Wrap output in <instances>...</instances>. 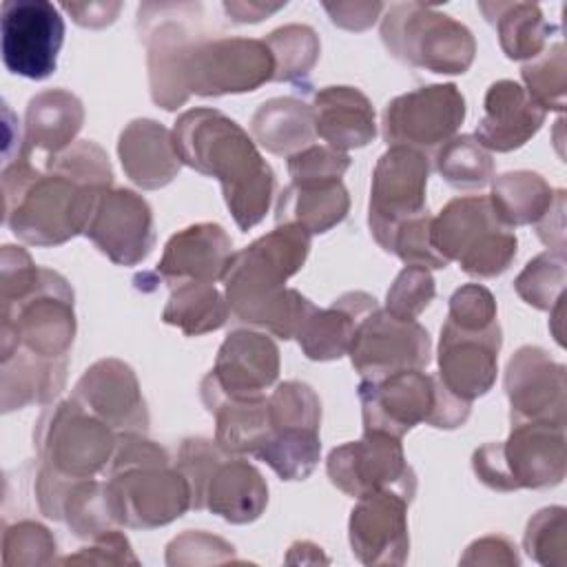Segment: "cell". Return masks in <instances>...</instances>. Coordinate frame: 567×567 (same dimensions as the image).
I'll return each mask as SVG.
<instances>
[{"label":"cell","instance_id":"cell-1","mask_svg":"<svg viewBox=\"0 0 567 567\" xmlns=\"http://www.w3.org/2000/svg\"><path fill=\"white\" fill-rule=\"evenodd\" d=\"M312 235L295 224H277L250 246L233 252L221 281L230 321L261 328L284 341L295 339L317 308L286 281L297 275L310 252Z\"/></svg>","mask_w":567,"mask_h":567},{"label":"cell","instance_id":"cell-31","mask_svg":"<svg viewBox=\"0 0 567 567\" xmlns=\"http://www.w3.org/2000/svg\"><path fill=\"white\" fill-rule=\"evenodd\" d=\"M0 390L2 412L22 410L31 403L47 405L64 390L69 359H47L29 350H16L7 359H0Z\"/></svg>","mask_w":567,"mask_h":567},{"label":"cell","instance_id":"cell-43","mask_svg":"<svg viewBox=\"0 0 567 567\" xmlns=\"http://www.w3.org/2000/svg\"><path fill=\"white\" fill-rule=\"evenodd\" d=\"M520 78L525 82L527 95L547 113L565 111V93H567V60L565 44L554 42L543 49L540 55L525 62L520 69Z\"/></svg>","mask_w":567,"mask_h":567},{"label":"cell","instance_id":"cell-27","mask_svg":"<svg viewBox=\"0 0 567 567\" xmlns=\"http://www.w3.org/2000/svg\"><path fill=\"white\" fill-rule=\"evenodd\" d=\"M483 117L474 137L496 153H509L525 146L545 124L547 113L514 80L489 84L483 100Z\"/></svg>","mask_w":567,"mask_h":567},{"label":"cell","instance_id":"cell-19","mask_svg":"<svg viewBox=\"0 0 567 567\" xmlns=\"http://www.w3.org/2000/svg\"><path fill=\"white\" fill-rule=\"evenodd\" d=\"M348 357L361 379H379L401 370H425L432 341L419 321H401L374 308L359 323Z\"/></svg>","mask_w":567,"mask_h":567},{"label":"cell","instance_id":"cell-40","mask_svg":"<svg viewBox=\"0 0 567 567\" xmlns=\"http://www.w3.org/2000/svg\"><path fill=\"white\" fill-rule=\"evenodd\" d=\"M434 171L454 188H483L494 177L492 153L474 135H454L434 153Z\"/></svg>","mask_w":567,"mask_h":567},{"label":"cell","instance_id":"cell-45","mask_svg":"<svg viewBox=\"0 0 567 567\" xmlns=\"http://www.w3.org/2000/svg\"><path fill=\"white\" fill-rule=\"evenodd\" d=\"M523 547L543 567H567V509L560 505L538 509L527 520Z\"/></svg>","mask_w":567,"mask_h":567},{"label":"cell","instance_id":"cell-50","mask_svg":"<svg viewBox=\"0 0 567 567\" xmlns=\"http://www.w3.org/2000/svg\"><path fill=\"white\" fill-rule=\"evenodd\" d=\"M350 168V155L328 144H310L288 157V175L295 184L337 182Z\"/></svg>","mask_w":567,"mask_h":567},{"label":"cell","instance_id":"cell-46","mask_svg":"<svg viewBox=\"0 0 567 567\" xmlns=\"http://www.w3.org/2000/svg\"><path fill=\"white\" fill-rule=\"evenodd\" d=\"M47 171L62 173L78 184L106 190L113 188V168L106 151L91 142V140H80L66 146L64 151L49 155L44 162Z\"/></svg>","mask_w":567,"mask_h":567},{"label":"cell","instance_id":"cell-24","mask_svg":"<svg viewBox=\"0 0 567 567\" xmlns=\"http://www.w3.org/2000/svg\"><path fill=\"white\" fill-rule=\"evenodd\" d=\"M38 509L51 518L64 523L73 536L91 540L109 527H117L106 481L93 478H71L44 463H38V474L33 483Z\"/></svg>","mask_w":567,"mask_h":567},{"label":"cell","instance_id":"cell-37","mask_svg":"<svg viewBox=\"0 0 567 567\" xmlns=\"http://www.w3.org/2000/svg\"><path fill=\"white\" fill-rule=\"evenodd\" d=\"M230 319L226 295L213 281H184L171 288L162 321L179 328L186 337L215 332Z\"/></svg>","mask_w":567,"mask_h":567},{"label":"cell","instance_id":"cell-52","mask_svg":"<svg viewBox=\"0 0 567 567\" xmlns=\"http://www.w3.org/2000/svg\"><path fill=\"white\" fill-rule=\"evenodd\" d=\"M447 323L470 332H481L496 326L498 319L494 295L481 284H465L456 288L450 297Z\"/></svg>","mask_w":567,"mask_h":567},{"label":"cell","instance_id":"cell-47","mask_svg":"<svg viewBox=\"0 0 567 567\" xmlns=\"http://www.w3.org/2000/svg\"><path fill=\"white\" fill-rule=\"evenodd\" d=\"M55 538L38 520H18L2 532V565L4 567H38L55 560Z\"/></svg>","mask_w":567,"mask_h":567},{"label":"cell","instance_id":"cell-5","mask_svg":"<svg viewBox=\"0 0 567 567\" xmlns=\"http://www.w3.org/2000/svg\"><path fill=\"white\" fill-rule=\"evenodd\" d=\"M359 401L363 432H383L396 439H403L419 423L439 430L461 427L472 410V403L450 392L439 374L423 370L361 379Z\"/></svg>","mask_w":567,"mask_h":567},{"label":"cell","instance_id":"cell-8","mask_svg":"<svg viewBox=\"0 0 567 567\" xmlns=\"http://www.w3.org/2000/svg\"><path fill=\"white\" fill-rule=\"evenodd\" d=\"M472 470L494 492L556 487L567 472L565 427L536 421L512 423L505 441L474 450Z\"/></svg>","mask_w":567,"mask_h":567},{"label":"cell","instance_id":"cell-21","mask_svg":"<svg viewBox=\"0 0 567 567\" xmlns=\"http://www.w3.org/2000/svg\"><path fill=\"white\" fill-rule=\"evenodd\" d=\"M410 496L390 487L357 498L348 518V540L354 558L368 567L403 565L410 554Z\"/></svg>","mask_w":567,"mask_h":567},{"label":"cell","instance_id":"cell-22","mask_svg":"<svg viewBox=\"0 0 567 567\" xmlns=\"http://www.w3.org/2000/svg\"><path fill=\"white\" fill-rule=\"evenodd\" d=\"M84 235L113 264L137 266L155 246L153 210L131 188H106L95 202Z\"/></svg>","mask_w":567,"mask_h":567},{"label":"cell","instance_id":"cell-55","mask_svg":"<svg viewBox=\"0 0 567 567\" xmlns=\"http://www.w3.org/2000/svg\"><path fill=\"white\" fill-rule=\"evenodd\" d=\"M323 9L330 16L332 24L346 31H363L377 22L385 4L383 2H323Z\"/></svg>","mask_w":567,"mask_h":567},{"label":"cell","instance_id":"cell-58","mask_svg":"<svg viewBox=\"0 0 567 567\" xmlns=\"http://www.w3.org/2000/svg\"><path fill=\"white\" fill-rule=\"evenodd\" d=\"M286 2H277V4H268V2H244V0H226L221 7L226 11V16L233 22L246 24V22H259L268 16H272L275 11H279Z\"/></svg>","mask_w":567,"mask_h":567},{"label":"cell","instance_id":"cell-48","mask_svg":"<svg viewBox=\"0 0 567 567\" xmlns=\"http://www.w3.org/2000/svg\"><path fill=\"white\" fill-rule=\"evenodd\" d=\"M430 224H432L430 210L399 224L390 235L385 252L396 255L405 266H421L427 270L445 268L450 261L434 248L430 237Z\"/></svg>","mask_w":567,"mask_h":567},{"label":"cell","instance_id":"cell-29","mask_svg":"<svg viewBox=\"0 0 567 567\" xmlns=\"http://www.w3.org/2000/svg\"><path fill=\"white\" fill-rule=\"evenodd\" d=\"M310 106L317 135L337 151L363 148L377 137L374 106L357 86H323Z\"/></svg>","mask_w":567,"mask_h":567},{"label":"cell","instance_id":"cell-6","mask_svg":"<svg viewBox=\"0 0 567 567\" xmlns=\"http://www.w3.org/2000/svg\"><path fill=\"white\" fill-rule=\"evenodd\" d=\"M175 465L190 485V509H208L233 525H248L266 512L268 485L261 472L226 454L215 439H184Z\"/></svg>","mask_w":567,"mask_h":567},{"label":"cell","instance_id":"cell-9","mask_svg":"<svg viewBox=\"0 0 567 567\" xmlns=\"http://www.w3.org/2000/svg\"><path fill=\"white\" fill-rule=\"evenodd\" d=\"M381 42L394 60L441 75L465 73L476 55L463 22L421 2L392 4L381 18Z\"/></svg>","mask_w":567,"mask_h":567},{"label":"cell","instance_id":"cell-14","mask_svg":"<svg viewBox=\"0 0 567 567\" xmlns=\"http://www.w3.org/2000/svg\"><path fill=\"white\" fill-rule=\"evenodd\" d=\"M465 97L456 84H427L392 97L381 117L388 146L439 151L465 120Z\"/></svg>","mask_w":567,"mask_h":567},{"label":"cell","instance_id":"cell-25","mask_svg":"<svg viewBox=\"0 0 567 567\" xmlns=\"http://www.w3.org/2000/svg\"><path fill=\"white\" fill-rule=\"evenodd\" d=\"M503 337L501 326H492L481 332L461 330L452 323H443L439 339V379L450 392L463 401L485 396L498 372V350Z\"/></svg>","mask_w":567,"mask_h":567},{"label":"cell","instance_id":"cell-16","mask_svg":"<svg viewBox=\"0 0 567 567\" xmlns=\"http://www.w3.org/2000/svg\"><path fill=\"white\" fill-rule=\"evenodd\" d=\"M326 472L330 483L352 498L390 487L410 498L416 492V474L405 461L401 439L383 432H363V439L332 447Z\"/></svg>","mask_w":567,"mask_h":567},{"label":"cell","instance_id":"cell-36","mask_svg":"<svg viewBox=\"0 0 567 567\" xmlns=\"http://www.w3.org/2000/svg\"><path fill=\"white\" fill-rule=\"evenodd\" d=\"M266 399H226V396H202L204 408L215 416V441L233 456H246L259 450L268 436V410Z\"/></svg>","mask_w":567,"mask_h":567},{"label":"cell","instance_id":"cell-17","mask_svg":"<svg viewBox=\"0 0 567 567\" xmlns=\"http://www.w3.org/2000/svg\"><path fill=\"white\" fill-rule=\"evenodd\" d=\"M2 62L13 75L44 80L58 66L64 42V18L47 0L2 2Z\"/></svg>","mask_w":567,"mask_h":567},{"label":"cell","instance_id":"cell-28","mask_svg":"<svg viewBox=\"0 0 567 567\" xmlns=\"http://www.w3.org/2000/svg\"><path fill=\"white\" fill-rule=\"evenodd\" d=\"M117 157L126 177L144 190L164 188L182 168L173 146V133L148 117H135L122 128Z\"/></svg>","mask_w":567,"mask_h":567},{"label":"cell","instance_id":"cell-49","mask_svg":"<svg viewBox=\"0 0 567 567\" xmlns=\"http://www.w3.org/2000/svg\"><path fill=\"white\" fill-rule=\"evenodd\" d=\"M436 295L434 277L427 268L405 266L385 292V312L401 321H416V317L432 303Z\"/></svg>","mask_w":567,"mask_h":567},{"label":"cell","instance_id":"cell-33","mask_svg":"<svg viewBox=\"0 0 567 567\" xmlns=\"http://www.w3.org/2000/svg\"><path fill=\"white\" fill-rule=\"evenodd\" d=\"M250 135L257 146L272 155L290 157L315 144L312 106L297 97H270L250 117Z\"/></svg>","mask_w":567,"mask_h":567},{"label":"cell","instance_id":"cell-59","mask_svg":"<svg viewBox=\"0 0 567 567\" xmlns=\"http://www.w3.org/2000/svg\"><path fill=\"white\" fill-rule=\"evenodd\" d=\"M286 563H328V558L321 554V547L310 540H297L290 545L286 554Z\"/></svg>","mask_w":567,"mask_h":567},{"label":"cell","instance_id":"cell-56","mask_svg":"<svg viewBox=\"0 0 567 567\" xmlns=\"http://www.w3.org/2000/svg\"><path fill=\"white\" fill-rule=\"evenodd\" d=\"M538 239L551 250L565 255V190H556V199L549 210L534 224Z\"/></svg>","mask_w":567,"mask_h":567},{"label":"cell","instance_id":"cell-4","mask_svg":"<svg viewBox=\"0 0 567 567\" xmlns=\"http://www.w3.org/2000/svg\"><path fill=\"white\" fill-rule=\"evenodd\" d=\"M106 494L120 527H164L190 509V485L168 452L142 432L117 434Z\"/></svg>","mask_w":567,"mask_h":567},{"label":"cell","instance_id":"cell-34","mask_svg":"<svg viewBox=\"0 0 567 567\" xmlns=\"http://www.w3.org/2000/svg\"><path fill=\"white\" fill-rule=\"evenodd\" d=\"M350 210V195L341 179L326 184L290 182L277 197L275 221L295 224L310 235H323L339 226Z\"/></svg>","mask_w":567,"mask_h":567},{"label":"cell","instance_id":"cell-54","mask_svg":"<svg viewBox=\"0 0 567 567\" xmlns=\"http://www.w3.org/2000/svg\"><path fill=\"white\" fill-rule=\"evenodd\" d=\"M461 565H505V567H516L520 563L516 545L501 536V534H489L483 538H476L474 543L467 545L465 554L458 560Z\"/></svg>","mask_w":567,"mask_h":567},{"label":"cell","instance_id":"cell-26","mask_svg":"<svg viewBox=\"0 0 567 567\" xmlns=\"http://www.w3.org/2000/svg\"><path fill=\"white\" fill-rule=\"evenodd\" d=\"M233 257V239L224 226L199 221L177 230L164 246L157 264V277L168 286L184 281H217L221 279Z\"/></svg>","mask_w":567,"mask_h":567},{"label":"cell","instance_id":"cell-12","mask_svg":"<svg viewBox=\"0 0 567 567\" xmlns=\"http://www.w3.org/2000/svg\"><path fill=\"white\" fill-rule=\"evenodd\" d=\"M115 443L117 432L73 399L49 405L33 427L38 463L71 478H93L106 472Z\"/></svg>","mask_w":567,"mask_h":567},{"label":"cell","instance_id":"cell-2","mask_svg":"<svg viewBox=\"0 0 567 567\" xmlns=\"http://www.w3.org/2000/svg\"><path fill=\"white\" fill-rule=\"evenodd\" d=\"M171 133L179 162L215 177L235 224L241 230L255 228L270 210L277 186L275 171L255 140L235 120L208 106L182 113Z\"/></svg>","mask_w":567,"mask_h":567},{"label":"cell","instance_id":"cell-11","mask_svg":"<svg viewBox=\"0 0 567 567\" xmlns=\"http://www.w3.org/2000/svg\"><path fill=\"white\" fill-rule=\"evenodd\" d=\"M204 9L199 2H142L137 7V35L146 47L151 100L164 111L188 102L182 84V60L199 33Z\"/></svg>","mask_w":567,"mask_h":567},{"label":"cell","instance_id":"cell-39","mask_svg":"<svg viewBox=\"0 0 567 567\" xmlns=\"http://www.w3.org/2000/svg\"><path fill=\"white\" fill-rule=\"evenodd\" d=\"M268 434H319L321 401L303 381H284L266 399Z\"/></svg>","mask_w":567,"mask_h":567},{"label":"cell","instance_id":"cell-13","mask_svg":"<svg viewBox=\"0 0 567 567\" xmlns=\"http://www.w3.org/2000/svg\"><path fill=\"white\" fill-rule=\"evenodd\" d=\"M275 60L264 38L193 40L182 60V84L188 95L219 97L250 93L272 82Z\"/></svg>","mask_w":567,"mask_h":567},{"label":"cell","instance_id":"cell-3","mask_svg":"<svg viewBox=\"0 0 567 567\" xmlns=\"http://www.w3.org/2000/svg\"><path fill=\"white\" fill-rule=\"evenodd\" d=\"M102 190L31 164L24 148L2 166L4 224L24 244L53 248L84 235Z\"/></svg>","mask_w":567,"mask_h":567},{"label":"cell","instance_id":"cell-18","mask_svg":"<svg viewBox=\"0 0 567 567\" xmlns=\"http://www.w3.org/2000/svg\"><path fill=\"white\" fill-rule=\"evenodd\" d=\"M279 368V348L272 337L250 328L230 330L217 350L213 370L199 383V396L264 399L266 390L277 383Z\"/></svg>","mask_w":567,"mask_h":567},{"label":"cell","instance_id":"cell-51","mask_svg":"<svg viewBox=\"0 0 567 567\" xmlns=\"http://www.w3.org/2000/svg\"><path fill=\"white\" fill-rule=\"evenodd\" d=\"M235 560V547L208 532L188 529L166 545V565H221Z\"/></svg>","mask_w":567,"mask_h":567},{"label":"cell","instance_id":"cell-32","mask_svg":"<svg viewBox=\"0 0 567 567\" xmlns=\"http://www.w3.org/2000/svg\"><path fill=\"white\" fill-rule=\"evenodd\" d=\"M84 106L66 89H47L33 95L24 111V148L55 155L71 146L82 131Z\"/></svg>","mask_w":567,"mask_h":567},{"label":"cell","instance_id":"cell-10","mask_svg":"<svg viewBox=\"0 0 567 567\" xmlns=\"http://www.w3.org/2000/svg\"><path fill=\"white\" fill-rule=\"evenodd\" d=\"M430 237L447 261H458L465 275L478 279L503 275L518 248L514 228L496 217L487 195L450 199L432 217Z\"/></svg>","mask_w":567,"mask_h":567},{"label":"cell","instance_id":"cell-15","mask_svg":"<svg viewBox=\"0 0 567 567\" xmlns=\"http://www.w3.org/2000/svg\"><path fill=\"white\" fill-rule=\"evenodd\" d=\"M427 177L430 157L416 148L388 146L377 159L370 186L368 226L383 250L399 224L427 213Z\"/></svg>","mask_w":567,"mask_h":567},{"label":"cell","instance_id":"cell-42","mask_svg":"<svg viewBox=\"0 0 567 567\" xmlns=\"http://www.w3.org/2000/svg\"><path fill=\"white\" fill-rule=\"evenodd\" d=\"M319 434H268L255 452L281 481L308 478L319 463Z\"/></svg>","mask_w":567,"mask_h":567},{"label":"cell","instance_id":"cell-7","mask_svg":"<svg viewBox=\"0 0 567 567\" xmlns=\"http://www.w3.org/2000/svg\"><path fill=\"white\" fill-rule=\"evenodd\" d=\"M75 297L71 284L40 266L35 281L9 301H0V359L29 350L47 359H64L73 346Z\"/></svg>","mask_w":567,"mask_h":567},{"label":"cell","instance_id":"cell-23","mask_svg":"<svg viewBox=\"0 0 567 567\" xmlns=\"http://www.w3.org/2000/svg\"><path fill=\"white\" fill-rule=\"evenodd\" d=\"M71 399L117 434H146L148 430L151 416L140 381L133 368L122 359L109 357L89 365L73 385Z\"/></svg>","mask_w":567,"mask_h":567},{"label":"cell","instance_id":"cell-38","mask_svg":"<svg viewBox=\"0 0 567 567\" xmlns=\"http://www.w3.org/2000/svg\"><path fill=\"white\" fill-rule=\"evenodd\" d=\"M489 204L496 217L509 226L536 224L554 204L556 190L532 171H509L492 179Z\"/></svg>","mask_w":567,"mask_h":567},{"label":"cell","instance_id":"cell-35","mask_svg":"<svg viewBox=\"0 0 567 567\" xmlns=\"http://www.w3.org/2000/svg\"><path fill=\"white\" fill-rule=\"evenodd\" d=\"M478 11L496 27L498 44L509 60H534L543 53L547 38L556 31L534 2H478Z\"/></svg>","mask_w":567,"mask_h":567},{"label":"cell","instance_id":"cell-53","mask_svg":"<svg viewBox=\"0 0 567 567\" xmlns=\"http://www.w3.org/2000/svg\"><path fill=\"white\" fill-rule=\"evenodd\" d=\"M60 565H140L128 538L117 527H109L91 545L82 547L75 554H69L58 560Z\"/></svg>","mask_w":567,"mask_h":567},{"label":"cell","instance_id":"cell-44","mask_svg":"<svg viewBox=\"0 0 567 567\" xmlns=\"http://www.w3.org/2000/svg\"><path fill=\"white\" fill-rule=\"evenodd\" d=\"M565 255L545 250L525 264L514 279V290L527 306L549 312L565 297Z\"/></svg>","mask_w":567,"mask_h":567},{"label":"cell","instance_id":"cell-57","mask_svg":"<svg viewBox=\"0 0 567 567\" xmlns=\"http://www.w3.org/2000/svg\"><path fill=\"white\" fill-rule=\"evenodd\" d=\"M62 9L78 22L80 27L86 29H104L115 22L122 2H62Z\"/></svg>","mask_w":567,"mask_h":567},{"label":"cell","instance_id":"cell-41","mask_svg":"<svg viewBox=\"0 0 567 567\" xmlns=\"http://www.w3.org/2000/svg\"><path fill=\"white\" fill-rule=\"evenodd\" d=\"M264 42L268 44L275 60L272 82H303L321 53L317 31L299 22L277 27L264 38Z\"/></svg>","mask_w":567,"mask_h":567},{"label":"cell","instance_id":"cell-20","mask_svg":"<svg viewBox=\"0 0 567 567\" xmlns=\"http://www.w3.org/2000/svg\"><path fill=\"white\" fill-rule=\"evenodd\" d=\"M503 388L509 401V421H536L565 427L567 370L538 346L518 348L505 368Z\"/></svg>","mask_w":567,"mask_h":567},{"label":"cell","instance_id":"cell-30","mask_svg":"<svg viewBox=\"0 0 567 567\" xmlns=\"http://www.w3.org/2000/svg\"><path fill=\"white\" fill-rule=\"evenodd\" d=\"M379 308L377 299L363 290L337 297L328 308H315L297 332L299 348L310 361H334L348 354L359 323Z\"/></svg>","mask_w":567,"mask_h":567}]
</instances>
